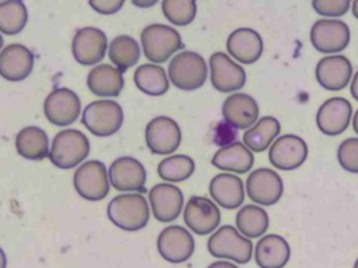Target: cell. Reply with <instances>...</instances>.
I'll return each mask as SVG.
<instances>
[{
  "label": "cell",
  "mask_w": 358,
  "mask_h": 268,
  "mask_svg": "<svg viewBox=\"0 0 358 268\" xmlns=\"http://www.w3.org/2000/svg\"><path fill=\"white\" fill-rule=\"evenodd\" d=\"M108 47L106 34L95 27L80 28L71 42L73 57L83 66H95L99 63L105 57Z\"/></svg>",
  "instance_id": "11"
},
{
  "label": "cell",
  "mask_w": 358,
  "mask_h": 268,
  "mask_svg": "<svg viewBox=\"0 0 358 268\" xmlns=\"http://www.w3.org/2000/svg\"><path fill=\"white\" fill-rule=\"evenodd\" d=\"M159 255L173 264L187 261L194 253V239L187 229L179 225H171L161 230L157 239Z\"/></svg>",
  "instance_id": "14"
},
{
  "label": "cell",
  "mask_w": 358,
  "mask_h": 268,
  "mask_svg": "<svg viewBox=\"0 0 358 268\" xmlns=\"http://www.w3.org/2000/svg\"><path fill=\"white\" fill-rule=\"evenodd\" d=\"M222 117L236 130H248L259 120V105L248 94H231L222 103Z\"/></svg>",
  "instance_id": "21"
},
{
  "label": "cell",
  "mask_w": 358,
  "mask_h": 268,
  "mask_svg": "<svg viewBox=\"0 0 358 268\" xmlns=\"http://www.w3.org/2000/svg\"><path fill=\"white\" fill-rule=\"evenodd\" d=\"M282 179L273 169L257 168L246 179V194L256 205H274L282 197Z\"/></svg>",
  "instance_id": "10"
},
{
  "label": "cell",
  "mask_w": 358,
  "mask_h": 268,
  "mask_svg": "<svg viewBox=\"0 0 358 268\" xmlns=\"http://www.w3.org/2000/svg\"><path fill=\"white\" fill-rule=\"evenodd\" d=\"M144 56L151 63H164L183 47L179 32L165 24H150L140 35Z\"/></svg>",
  "instance_id": "5"
},
{
  "label": "cell",
  "mask_w": 358,
  "mask_h": 268,
  "mask_svg": "<svg viewBox=\"0 0 358 268\" xmlns=\"http://www.w3.org/2000/svg\"><path fill=\"white\" fill-rule=\"evenodd\" d=\"M207 268H238V267L229 261L218 260V261H214L213 264H210Z\"/></svg>",
  "instance_id": "41"
},
{
  "label": "cell",
  "mask_w": 358,
  "mask_h": 268,
  "mask_svg": "<svg viewBox=\"0 0 358 268\" xmlns=\"http://www.w3.org/2000/svg\"><path fill=\"white\" fill-rule=\"evenodd\" d=\"M207 250L215 258L246 264L252 258L253 244L248 237L241 234L236 228L224 225L208 237Z\"/></svg>",
  "instance_id": "4"
},
{
  "label": "cell",
  "mask_w": 358,
  "mask_h": 268,
  "mask_svg": "<svg viewBox=\"0 0 358 268\" xmlns=\"http://www.w3.org/2000/svg\"><path fill=\"white\" fill-rule=\"evenodd\" d=\"M350 91L351 95L355 100H358V71L354 74V77L351 78V85H350Z\"/></svg>",
  "instance_id": "40"
},
{
  "label": "cell",
  "mask_w": 358,
  "mask_h": 268,
  "mask_svg": "<svg viewBox=\"0 0 358 268\" xmlns=\"http://www.w3.org/2000/svg\"><path fill=\"white\" fill-rule=\"evenodd\" d=\"M157 3V0H147V1H133V4L134 6H137V7H151V6H154Z\"/></svg>",
  "instance_id": "42"
},
{
  "label": "cell",
  "mask_w": 358,
  "mask_h": 268,
  "mask_svg": "<svg viewBox=\"0 0 358 268\" xmlns=\"http://www.w3.org/2000/svg\"><path fill=\"white\" fill-rule=\"evenodd\" d=\"M76 191L87 201H101L109 193V174L101 161H87L81 163L73 177Z\"/></svg>",
  "instance_id": "7"
},
{
  "label": "cell",
  "mask_w": 358,
  "mask_h": 268,
  "mask_svg": "<svg viewBox=\"0 0 358 268\" xmlns=\"http://www.w3.org/2000/svg\"><path fill=\"white\" fill-rule=\"evenodd\" d=\"M108 174L110 184L119 191H145V169L141 162L133 156H120L115 159L109 166Z\"/></svg>",
  "instance_id": "17"
},
{
  "label": "cell",
  "mask_w": 358,
  "mask_h": 268,
  "mask_svg": "<svg viewBox=\"0 0 358 268\" xmlns=\"http://www.w3.org/2000/svg\"><path fill=\"white\" fill-rule=\"evenodd\" d=\"M158 174L162 180L178 183L189 179L194 172V161L187 155H171L158 163Z\"/></svg>",
  "instance_id": "34"
},
{
  "label": "cell",
  "mask_w": 358,
  "mask_h": 268,
  "mask_svg": "<svg viewBox=\"0 0 358 268\" xmlns=\"http://www.w3.org/2000/svg\"><path fill=\"white\" fill-rule=\"evenodd\" d=\"M351 11H352V15L358 20V0L352 1V4H351Z\"/></svg>",
  "instance_id": "45"
},
{
  "label": "cell",
  "mask_w": 358,
  "mask_h": 268,
  "mask_svg": "<svg viewBox=\"0 0 358 268\" xmlns=\"http://www.w3.org/2000/svg\"><path fill=\"white\" fill-rule=\"evenodd\" d=\"M182 141L179 124L168 116H157L145 126V144L155 155L173 154Z\"/></svg>",
  "instance_id": "9"
},
{
  "label": "cell",
  "mask_w": 358,
  "mask_h": 268,
  "mask_svg": "<svg viewBox=\"0 0 358 268\" xmlns=\"http://www.w3.org/2000/svg\"><path fill=\"white\" fill-rule=\"evenodd\" d=\"M148 200L154 218L162 223L175 221L183 208V194L171 183L155 184L148 193Z\"/></svg>",
  "instance_id": "20"
},
{
  "label": "cell",
  "mask_w": 358,
  "mask_h": 268,
  "mask_svg": "<svg viewBox=\"0 0 358 268\" xmlns=\"http://www.w3.org/2000/svg\"><path fill=\"white\" fill-rule=\"evenodd\" d=\"M106 214L115 226L127 232H136L148 223L150 207L141 194L127 193L113 197Z\"/></svg>",
  "instance_id": "1"
},
{
  "label": "cell",
  "mask_w": 358,
  "mask_h": 268,
  "mask_svg": "<svg viewBox=\"0 0 358 268\" xmlns=\"http://www.w3.org/2000/svg\"><path fill=\"white\" fill-rule=\"evenodd\" d=\"M227 50L236 61L253 64L263 53V39L252 28H238L227 38Z\"/></svg>",
  "instance_id": "23"
},
{
  "label": "cell",
  "mask_w": 358,
  "mask_h": 268,
  "mask_svg": "<svg viewBox=\"0 0 358 268\" xmlns=\"http://www.w3.org/2000/svg\"><path fill=\"white\" fill-rule=\"evenodd\" d=\"M140 53V45L134 38L129 35H119L113 38L108 47V56L110 61L122 73L137 64Z\"/></svg>",
  "instance_id": "32"
},
{
  "label": "cell",
  "mask_w": 358,
  "mask_h": 268,
  "mask_svg": "<svg viewBox=\"0 0 358 268\" xmlns=\"http://www.w3.org/2000/svg\"><path fill=\"white\" fill-rule=\"evenodd\" d=\"M88 4L96 13L103 15H110L117 13L123 7L124 1L123 0H91Z\"/></svg>",
  "instance_id": "38"
},
{
  "label": "cell",
  "mask_w": 358,
  "mask_h": 268,
  "mask_svg": "<svg viewBox=\"0 0 358 268\" xmlns=\"http://www.w3.org/2000/svg\"><path fill=\"white\" fill-rule=\"evenodd\" d=\"M81 123L91 134L96 137H109L117 133L122 127L123 109L115 100H94L84 107Z\"/></svg>",
  "instance_id": "6"
},
{
  "label": "cell",
  "mask_w": 358,
  "mask_h": 268,
  "mask_svg": "<svg viewBox=\"0 0 358 268\" xmlns=\"http://www.w3.org/2000/svg\"><path fill=\"white\" fill-rule=\"evenodd\" d=\"M352 106L345 98H329L316 112V126L326 135H340L350 126Z\"/></svg>",
  "instance_id": "18"
},
{
  "label": "cell",
  "mask_w": 358,
  "mask_h": 268,
  "mask_svg": "<svg viewBox=\"0 0 358 268\" xmlns=\"http://www.w3.org/2000/svg\"><path fill=\"white\" fill-rule=\"evenodd\" d=\"M183 221L193 233L204 236L213 233L218 228L221 212L214 201L206 197L193 195L185 205Z\"/></svg>",
  "instance_id": "13"
},
{
  "label": "cell",
  "mask_w": 358,
  "mask_h": 268,
  "mask_svg": "<svg viewBox=\"0 0 358 268\" xmlns=\"http://www.w3.org/2000/svg\"><path fill=\"white\" fill-rule=\"evenodd\" d=\"M162 14L173 25H189L197 13V4L193 0H164L161 4Z\"/></svg>",
  "instance_id": "35"
},
{
  "label": "cell",
  "mask_w": 358,
  "mask_h": 268,
  "mask_svg": "<svg viewBox=\"0 0 358 268\" xmlns=\"http://www.w3.org/2000/svg\"><path fill=\"white\" fill-rule=\"evenodd\" d=\"M208 191L211 198L225 209H235L245 200L243 181L232 173H220L210 181Z\"/></svg>",
  "instance_id": "24"
},
{
  "label": "cell",
  "mask_w": 358,
  "mask_h": 268,
  "mask_svg": "<svg viewBox=\"0 0 358 268\" xmlns=\"http://www.w3.org/2000/svg\"><path fill=\"white\" fill-rule=\"evenodd\" d=\"M123 73L110 64L95 66L87 75L88 89L101 98L117 96L123 89Z\"/></svg>",
  "instance_id": "27"
},
{
  "label": "cell",
  "mask_w": 358,
  "mask_h": 268,
  "mask_svg": "<svg viewBox=\"0 0 358 268\" xmlns=\"http://www.w3.org/2000/svg\"><path fill=\"white\" fill-rule=\"evenodd\" d=\"M337 161L344 170L358 173V137H350L338 145Z\"/></svg>",
  "instance_id": "36"
},
{
  "label": "cell",
  "mask_w": 358,
  "mask_h": 268,
  "mask_svg": "<svg viewBox=\"0 0 358 268\" xmlns=\"http://www.w3.org/2000/svg\"><path fill=\"white\" fill-rule=\"evenodd\" d=\"M352 128H354V131L358 134V110L354 113V116H352Z\"/></svg>",
  "instance_id": "44"
},
{
  "label": "cell",
  "mask_w": 358,
  "mask_h": 268,
  "mask_svg": "<svg viewBox=\"0 0 358 268\" xmlns=\"http://www.w3.org/2000/svg\"><path fill=\"white\" fill-rule=\"evenodd\" d=\"M90 154V141L80 130L67 128L57 133L50 144L49 159L59 169L78 166Z\"/></svg>",
  "instance_id": "2"
},
{
  "label": "cell",
  "mask_w": 358,
  "mask_h": 268,
  "mask_svg": "<svg viewBox=\"0 0 358 268\" xmlns=\"http://www.w3.org/2000/svg\"><path fill=\"white\" fill-rule=\"evenodd\" d=\"M236 138V128H234L231 124H228L227 121H222L217 126V134H215V141L225 147L229 145L232 142H235L234 140Z\"/></svg>",
  "instance_id": "39"
},
{
  "label": "cell",
  "mask_w": 358,
  "mask_h": 268,
  "mask_svg": "<svg viewBox=\"0 0 358 268\" xmlns=\"http://www.w3.org/2000/svg\"><path fill=\"white\" fill-rule=\"evenodd\" d=\"M46 119L55 126H69L81 113V102L77 94L69 88L53 89L43 102Z\"/></svg>",
  "instance_id": "16"
},
{
  "label": "cell",
  "mask_w": 358,
  "mask_h": 268,
  "mask_svg": "<svg viewBox=\"0 0 358 268\" xmlns=\"http://www.w3.org/2000/svg\"><path fill=\"white\" fill-rule=\"evenodd\" d=\"M211 163L220 170L242 174L253 168L255 156L243 142L235 141L229 145L221 147L211 158Z\"/></svg>",
  "instance_id": "26"
},
{
  "label": "cell",
  "mask_w": 358,
  "mask_h": 268,
  "mask_svg": "<svg viewBox=\"0 0 358 268\" xmlns=\"http://www.w3.org/2000/svg\"><path fill=\"white\" fill-rule=\"evenodd\" d=\"M1 47H3V36L0 35V50H3Z\"/></svg>",
  "instance_id": "46"
},
{
  "label": "cell",
  "mask_w": 358,
  "mask_h": 268,
  "mask_svg": "<svg viewBox=\"0 0 358 268\" xmlns=\"http://www.w3.org/2000/svg\"><path fill=\"white\" fill-rule=\"evenodd\" d=\"M280 131V121L273 116H264L243 133V144L252 152H263L278 138Z\"/></svg>",
  "instance_id": "29"
},
{
  "label": "cell",
  "mask_w": 358,
  "mask_h": 268,
  "mask_svg": "<svg viewBox=\"0 0 358 268\" xmlns=\"http://www.w3.org/2000/svg\"><path fill=\"white\" fill-rule=\"evenodd\" d=\"M352 75L351 61L343 54H330L322 57L315 68V77L319 85L327 91L344 89Z\"/></svg>",
  "instance_id": "19"
},
{
  "label": "cell",
  "mask_w": 358,
  "mask_h": 268,
  "mask_svg": "<svg viewBox=\"0 0 358 268\" xmlns=\"http://www.w3.org/2000/svg\"><path fill=\"white\" fill-rule=\"evenodd\" d=\"M34 68L32 52L21 43H10L0 52V75L7 81H22Z\"/></svg>",
  "instance_id": "22"
},
{
  "label": "cell",
  "mask_w": 358,
  "mask_h": 268,
  "mask_svg": "<svg viewBox=\"0 0 358 268\" xmlns=\"http://www.w3.org/2000/svg\"><path fill=\"white\" fill-rule=\"evenodd\" d=\"M15 149L25 159L42 161L49 156V137L38 126L24 127L15 137Z\"/></svg>",
  "instance_id": "28"
},
{
  "label": "cell",
  "mask_w": 358,
  "mask_h": 268,
  "mask_svg": "<svg viewBox=\"0 0 358 268\" xmlns=\"http://www.w3.org/2000/svg\"><path fill=\"white\" fill-rule=\"evenodd\" d=\"M133 78L136 87L150 96L164 95L169 88V78L165 70L158 64H141L136 68Z\"/></svg>",
  "instance_id": "31"
},
{
  "label": "cell",
  "mask_w": 358,
  "mask_h": 268,
  "mask_svg": "<svg viewBox=\"0 0 358 268\" xmlns=\"http://www.w3.org/2000/svg\"><path fill=\"white\" fill-rule=\"evenodd\" d=\"M268 214L256 204L243 205L235 216V225L241 234L248 239L264 236L268 229Z\"/></svg>",
  "instance_id": "30"
},
{
  "label": "cell",
  "mask_w": 358,
  "mask_h": 268,
  "mask_svg": "<svg viewBox=\"0 0 358 268\" xmlns=\"http://www.w3.org/2000/svg\"><path fill=\"white\" fill-rule=\"evenodd\" d=\"M207 63L196 52L185 50L173 56L168 66V78L180 91H194L207 80Z\"/></svg>",
  "instance_id": "3"
},
{
  "label": "cell",
  "mask_w": 358,
  "mask_h": 268,
  "mask_svg": "<svg viewBox=\"0 0 358 268\" xmlns=\"http://www.w3.org/2000/svg\"><path fill=\"white\" fill-rule=\"evenodd\" d=\"M308 158L305 140L295 134L280 135L268 148V162L280 170H294L302 166Z\"/></svg>",
  "instance_id": "15"
},
{
  "label": "cell",
  "mask_w": 358,
  "mask_h": 268,
  "mask_svg": "<svg viewBox=\"0 0 358 268\" xmlns=\"http://www.w3.org/2000/svg\"><path fill=\"white\" fill-rule=\"evenodd\" d=\"M210 80L211 85L220 92H236L246 84V73L243 67L235 63L228 54L215 52L210 56Z\"/></svg>",
  "instance_id": "12"
},
{
  "label": "cell",
  "mask_w": 358,
  "mask_h": 268,
  "mask_svg": "<svg viewBox=\"0 0 358 268\" xmlns=\"http://www.w3.org/2000/svg\"><path fill=\"white\" fill-rule=\"evenodd\" d=\"M354 268H358V258H357L355 262H354Z\"/></svg>",
  "instance_id": "47"
},
{
  "label": "cell",
  "mask_w": 358,
  "mask_h": 268,
  "mask_svg": "<svg viewBox=\"0 0 358 268\" xmlns=\"http://www.w3.org/2000/svg\"><path fill=\"white\" fill-rule=\"evenodd\" d=\"M289 257L291 247L280 234H264L255 246V260L259 268H282Z\"/></svg>",
  "instance_id": "25"
},
{
  "label": "cell",
  "mask_w": 358,
  "mask_h": 268,
  "mask_svg": "<svg viewBox=\"0 0 358 268\" xmlns=\"http://www.w3.org/2000/svg\"><path fill=\"white\" fill-rule=\"evenodd\" d=\"M7 267V257L4 250L0 247V268H6Z\"/></svg>",
  "instance_id": "43"
},
{
  "label": "cell",
  "mask_w": 358,
  "mask_h": 268,
  "mask_svg": "<svg viewBox=\"0 0 358 268\" xmlns=\"http://www.w3.org/2000/svg\"><path fill=\"white\" fill-rule=\"evenodd\" d=\"M28 22V11L22 1H0V32L6 35L20 34Z\"/></svg>",
  "instance_id": "33"
},
{
  "label": "cell",
  "mask_w": 358,
  "mask_h": 268,
  "mask_svg": "<svg viewBox=\"0 0 358 268\" xmlns=\"http://www.w3.org/2000/svg\"><path fill=\"white\" fill-rule=\"evenodd\" d=\"M350 28L344 21L323 18L317 20L309 32L312 46L326 54H337L350 43Z\"/></svg>",
  "instance_id": "8"
},
{
  "label": "cell",
  "mask_w": 358,
  "mask_h": 268,
  "mask_svg": "<svg viewBox=\"0 0 358 268\" xmlns=\"http://www.w3.org/2000/svg\"><path fill=\"white\" fill-rule=\"evenodd\" d=\"M313 10L323 17H341L350 8V0H313Z\"/></svg>",
  "instance_id": "37"
}]
</instances>
